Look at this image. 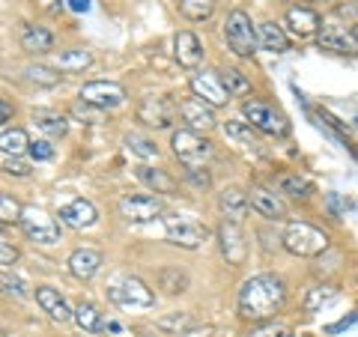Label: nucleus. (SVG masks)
Segmentation results:
<instances>
[{
    "label": "nucleus",
    "instance_id": "obj_1",
    "mask_svg": "<svg viewBox=\"0 0 358 337\" xmlns=\"http://www.w3.org/2000/svg\"><path fill=\"white\" fill-rule=\"evenodd\" d=\"M287 301V287L278 275H254L239 289V313L251 322H268Z\"/></svg>",
    "mask_w": 358,
    "mask_h": 337
},
{
    "label": "nucleus",
    "instance_id": "obj_2",
    "mask_svg": "<svg viewBox=\"0 0 358 337\" xmlns=\"http://www.w3.org/2000/svg\"><path fill=\"white\" fill-rule=\"evenodd\" d=\"M281 245L293 257H320L329 248V236L308 221H293V224H287Z\"/></svg>",
    "mask_w": 358,
    "mask_h": 337
},
{
    "label": "nucleus",
    "instance_id": "obj_3",
    "mask_svg": "<svg viewBox=\"0 0 358 337\" xmlns=\"http://www.w3.org/2000/svg\"><path fill=\"white\" fill-rule=\"evenodd\" d=\"M224 39H227L230 51L236 54V57H254L257 48H260L257 27L245 9H233L227 15V21H224Z\"/></svg>",
    "mask_w": 358,
    "mask_h": 337
},
{
    "label": "nucleus",
    "instance_id": "obj_4",
    "mask_svg": "<svg viewBox=\"0 0 358 337\" xmlns=\"http://www.w3.org/2000/svg\"><path fill=\"white\" fill-rule=\"evenodd\" d=\"M164 236L171 245H179L185 251H197L206 242L209 230L194 218H182V215H167L164 218Z\"/></svg>",
    "mask_w": 358,
    "mask_h": 337
},
{
    "label": "nucleus",
    "instance_id": "obj_5",
    "mask_svg": "<svg viewBox=\"0 0 358 337\" xmlns=\"http://www.w3.org/2000/svg\"><path fill=\"white\" fill-rule=\"evenodd\" d=\"M242 114H245V120H248L257 131L268 134V138H284V134H289L287 117L278 108L266 105V102H245L242 105Z\"/></svg>",
    "mask_w": 358,
    "mask_h": 337
},
{
    "label": "nucleus",
    "instance_id": "obj_6",
    "mask_svg": "<svg viewBox=\"0 0 358 337\" xmlns=\"http://www.w3.org/2000/svg\"><path fill=\"white\" fill-rule=\"evenodd\" d=\"M171 147L182 164H206V159L212 155V143L200 131H192V129H176L171 134Z\"/></svg>",
    "mask_w": 358,
    "mask_h": 337
},
{
    "label": "nucleus",
    "instance_id": "obj_7",
    "mask_svg": "<svg viewBox=\"0 0 358 337\" xmlns=\"http://www.w3.org/2000/svg\"><path fill=\"white\" fill-rule=\"evenodd\" d=\"M108 299L120 308H152L155 305V293L143 284L141 278H122L114 287H108Z\"/></svg>",
    "mask_w": 358,
    "mask_h": 337
},
{
    "label": "nucleus",
    "instance_id": "obj_8",
    "mask_svg": "<svg viewBox=\"0 0 358 337\" xmlns=\"http://www.w3.org/2000/svg\"><path fill=\"white\" fill-rule=\"evenodd\" d=\"M18 224H21V230H24L27 239H33L36 245H57L60 242V224L42 209H33V206L24 209Z\"/></svg>",
    "mask_w": 358,
    "mask_h": 337
},
{
    "label": "nucleus",
    "instance_id": "obj_9",
    "mask_svg": "<svg viewBox=\"0 0 358 337\" xmlns=\"http://www.w3.org/2000/svg\"><path fill=\"white\" fill-rule=\"evenodd\" d=\"M78 99L99 108V110H114L120 105H126V89H122L120 84H114V81H90V84L81 87Z\"/></svg>",
    "mask_w": 358,
    "mask_h": 337
},
{
    "label": "nucleus",
    "instance_id": "obj_10",
    "mask_svg": "<svg viewBox=\"0 0 358 337\" xmlns=\"http://www.w3.org/2000/svg\"><path fill=\"white\" fill-rule=\"evenodd\" d=\"M120 215L131 224H147L164 215V203L152 194H126L120 200Z\"/></svg>",
    "mask_w": 358,
    "mask_h": 337
},
{
    "label": "nucleus",
    "instance_id": "obj_11",
    "mask_svg": "<svg viewBox=\"0 0 358 337\" xmlns=\"http://www.w3.org/2000/svg\"><path fill=\"white\" fill-rule=\"evenodd\" d=\"M218 248L224 254V260L230 266H242L245 257H248V245H245V236H242V224L236 221H221L218 227Z\"/></svg>",
    "mask_w": 358,
    "mask_h": 337
},
{
    "label": "nucleus",
    "instance_id": "obj_12",
    "mask_svg": "<svg viewBox=\"0 0 358 337\" xmlns=\"http://www.w3.org/2000/svg\"><path fill=\"white\" fill-rule=\"evenodd\" d=\"M192 93H194V99L206 102L209 108H224L230 102V93H227V87L221 84L218 72H197V75H192Z\"/></svg>",
    "mask_w": 358,
    "mask_h": 337
},
{
    "label": "nucleus",
    "instance_id": "obj_13",
    "mask_svg": "<svg viewBox=\"0 0 358 337\" xmlns=\"http://www.w3.org/2000/svg\"><path fill=\"white\" fill-rule=\"evenodd\" d=\"M176 114H179V108L171 102V99H164V96L143 99L141 108H138V120L147 122V126H152V129H171Z\"/></svg>",
    "mask_w": 358,
    "mask_h": 337
},
{
    "label": "nucleus",
    "instance_id": "obj_14",
    "mask_svg": "<svg viewBox=\"0 0 358 337\" xmlns=\"http://www.w3.org/2000/svg\"><path fill=\"white\" fill-rule=\"evenodd\" d=\"M317 45L320 51H331V54H358V42L352 36V30L338 24H322L317 33Z\"/></svg>",
    "mask_w": 358,
    "mask_h": 337
},
{
    "label": "nucleus",
    "instance_id": "obj_15",
    "mask_svg": "<svg viewBox=\"0 0 358 337\" xmlns=\"http://www.w3.org/2000/svg\"><path fill=\"white\" fill-rule=\"evenodd\" d=\"M57 218L66 224V227H72V230H90V227H96V224H99V209L90 203V200L78 197V200H72V203H66L60 209Z\"/></svg>",
    "mask_w": 358,
    "mask_h": 337
},
{
    "label": "nucleus",
    "instance_id": "obj_16",
    "mask_svg": "<svg viewBox=\"0 0 358 337\" xmlns=\"http://www.w3.org/2000/svg\"><path fill=\"white\" fill-rule=\"evenodd\" d=\"M66 266H69L72 278L93 280L99 275V268H102V251H96V248H75L69 254V260H66Z\"/></svg>",
    "mask_w": 358,
    "mask_h": 337
},
{
    "label": "nucleus",
    "instance_id": "obj_17",
    "mask_svg": "<svg viewBox=\"0 0 358 337\" xmlns=\"http://www.w3.org/2000/svg\"><path fill=\"white\" fill-rule=\"evenodd\" d=\"M173 57L182 69H197L200 60H203V45L194 36L192 30H182L173 36Z\"/></svg>",
    "mask_w": 358,
    "mask_h": 337
},
{
    "label": "nucleus",
    "instance_id": "obj_18",
    "mask_svg": "<svg viewBox=\"0 0 358 337\" xmlns=\"http://www.w3.org/2000/svg\"><path fill=\"white\" fill-rule=\"evenodd\" d=\"M284 21H287V27H289V33H293L296 39H310V36H317L320 33V15L313 13V9H308V6H289L287 9V15H284Z\"/></svg>",
    "mask_w": 358,
    "mask_h": 337
},
{
    "label": "nucleus",
    "instance_id": "obj_19",
    "mask_svg": "<svg viewBox=\"0 0 358 337\" xmlns=\"http://www.w3.org/2000/svg\"><path fill=\"white\" fill-rule=\"evenodd\" d=\"M251 209L254 212H260L263 218L268 221H284L287 218V203L281 200V194H275V191H268V188H251Z\"/></svg>",
    "mask_w": 358,
    "mask_h": 337
},
{
    "label": "nucleus",
    "instance_id": "obj_20",
    "mask_svg": "<svg viewBox=\"0 0 358 337\" xmlns=\"http://www.w3.org/2000/svg\"><path fill=\"white\" fill-rule=\"evenodd\" d=\"M215 108H209L206 102H200V99H188V102L179 105V117H182L185 129L192 131H209L215 126V114H212Z\"/></svg>",
    "mask_w": 358,
    "mask_h": 337
},
{
    "label": "nucleus",
    "instance_id": "obj_21",
    "mask_svg": "<svg viewBox=\"0 0 358 337\" xmlns=\"http://www.w3.org/2000/svg\"><path fill=\"white\" fill-rule=\"evenodd\" d=\"M36 305L48 313L54 322H69L75 313L69 308V301L60 296V289H54V287H36Z\"/></svg>",
    "mask_w": 358,
    "mask_h": 337
},
{
    "label": "nucleus",
    "instance_id": "obj_22",
    "mask_svg": "<svg viewBox=\"0 0 358 337\" xmlns=\"http://www.w3.org/2000/svg\"><path fill=\"white\" fill-rule=\"evenodd\" d=\"M218 206H221V212H224V218H227V221L242 224V221H245V215H248L251 200H248V194H245L242 188L230 185V188H224L221 194H218Z\"/></svg>",
    "mask_w": 358,
    "mask_h": 337
},
{
    "label": "nucleus",
    "instance_id": "obj_23",
    "mask_svg": "<svg viewBox=\"0 0 358 337\" xmlns=\"http://www.w3.org/2000/svg\"><path fill=\"white\" fill-rule=\"evenodd\" d=\"M224 134H227V141H233L236 147L248 150V152H254V155L263 152V143H260V138H257V129L251 126V122L227 120V122H224Z\"/></svg>",
    "mask_w": 358,
    "mask_h": 337
},
{
    "label": "nucleus",
    "instance_id": "obj_24",
    "mask_svg": "<svg viewBox=\"0 0 358 337\" xmlns=\"http://www.w3.org/2000/svg\"><path fill=\"white\" fill-rule=\"evenodd\" d=\"M134 176H138L147 188H152L155 194H173V191L179 188V185H176V179L167 173V171H162V167L141 164V167H134Z\"/></svg>",
    "mask_w": 358,
    "mask_h": 337
},
{
    "label": "nucleus",
    "instance_id": "obj_25",
    "mask_svg": "<svg viewBox=\"0 0 358 337\" xmlns=\"http://www.w3.org/2000/svg\"><path fill=\"white\" fill-rule=\"evenodd\" d=\"M257 39H260V48L263 51H272V54H284L289 51V36L281 24H275V21H263L260 27H257Z\"/></svg>",
    "mask_w": 358,
    "mask_h": 337
},
{
    "label": "nucleus",
    "instance_id": "obj_26",
    "mask_svg": "<svg viewBox=\"0 0 358 337\" xmlns=\"http://www.w3.org/2000/svg\"><path fill=\"white\" fill-rule=\"evenodd\" d=\"M33 122H36V129L42 134H48V138H63L66 131H69V120H66L63 114H57V110H33Z\"/></svg>",
    "mask_w": 358,
    "mask_h": 337
},
{
    "label": "nucleus",
    "instance_id": "obj_27",
    "mask_svg": "<svg viewBox=\"0 0 358 337\" xmlns=\"http://www.w3.org/2000/svg\"><path fill=\"white\" fill-rule=\"evenodd\" d=\"M51 45H54L51 30L36 27V24H24V27H21V48H24V51L45 54V51H51Z\"/></svg>",
    "mask_w": 358,
    "mask_h": 337
},
{
    "label": "nucleus",
    "instance_id": "obj_28",
    "mask_svg": "<svg viewBox=\"0 0 358 337\" xmlns=\"http://www.w3.org/2000/svg\"><path fill=\"white\" fill-rule=\"evenodd\" d=\"M155 325H159V331H164V334L185 337L192 329H197V320L188 310H173V313H164V317L155 322Z\"/></svg>",
    "mask_w": 358,
    "mask_h": 337
},
{
    "label": "nucleus",
    "instance_id": "obj_29",
    "mask_svg": "<svg viewBox=\"0 0 358 337\" xmlns=\"http://www.w3.org/2000/svg\"><path fill=\"white\" fill-rule=\"evenodd\" d=\"M72 320H75V325L81 331H102V325H105V317L99 313V308L96 305H90V301H81V305L75 308V313H72Z\"/></svg>",
    "mask_w": 358,
    "mask_h": 337
},
{
    "label": "nucleus",
    "instance_id": "obj_30",
    "mask_svg": "<svg viewBox=\"0 0 358 337\" xmlns=\"http://www.w3.org/2000/svg\"><path fill=\"white\" fill-rule=\"evenodd\" d=\"M278 191H281L284 197H293V200H308L313 194V185L299 173H284L278 179Z\"/></svg>",
    "mask_w": 358,
    "mask_h": 337
},
{
    "label": "nucleus",
    "instance_id": "obj_31",
    "mask_svg": "<svg viewBox=\"0 0 358 337\" xmlns=\"http://www.w3.org/2000/svg\"><path fill=\"white\" fill-rule=\"evenodd\" d=\"M30 150V138L24 129H6L0 131V152H6L9 159H18L21 152Z\"/></svg>",
    "mask_w": 358,
    "mask_h": 337
},
{
    "label": "nucleus",
    "instance_id": "obj_32",
    "mask_svg": "<svg viewBox=\"0 0 358 337\" xmlns=\"http://www.w3.org/2000/svg\"><path fill=\"white\" fill-rule=\"evenodd\" d=\"M90 63H93V54L84 51V48H72V51H63L57 57V69L84 72V69H90Z\"/></svg>",
    "mask_w": 358,
    "mask_h": 337
},
{
    "label": "nucleus",
    "instance_id": "obj_33",
    "mask_svg": "<svg viewBox=\"0 0 358 337\" xmlns=\"http://www.w3.org/2000/svg\"><path fill=\"white\" fill-rule=\"evenodd\" d=\"M179 13H182L188 21H206L215 13V0H176Z\"/></svg>",
    "mask_w": 358,
    "mask_h": 337
},
{
    "label": "nucleus",
    "instance_id": "obj_34",
    "mask_svg": "<svg viewBox=\"0 0 358 337\" xmlns=\"http://www.w3.org/2000/svg\"><path fill=\"white\" fill-rule=\"evenodd\" d=\"M159 287L164 289V293H171V296L185 293V289H188V275L179 272L176 266H167V268H162V272H159Z\"/></svg>",
    "mask_w": 358,
    "mask_h": 337
},
{
    "label": "nucleus",
    "instance_id": "obj_35",
    "mask_svg": "<svg viewBox=\"0 0 358 337\" xmlns=\"http://www.w3.org/2000/svg\"><path fill=\"white\" fill-rule=\"evenodd\" d=\"M126 150L131 155H138V159H159V147H155V141L143 138V134H138V131L126 134Z\"/></svg>",
    "mask_w": 358,
    "mask_h": 337
},
{
    "label": "nucleus",
    "instance_id": "obj_36",
    "mask_svg": "<svg viewBox=\"0 0 358 337\" xmlns=\"http://www.w3.org/2000/svg\"><path fill=\"white\" fill-rule=\"evenodd\" d=\"M24 75H27V81H30V84H36V87H57V84H60L57 69H54V66H45V63L27 66Z\"/></svg>",
    "mask_w": 358,
    "mask_h": 337
},
{
    "label": "nucleus",
    "instance_id": "obj_37",
    "mask_svg": "<svg viewBox=\"0 0 358 337\" xmlns=\"http://www.w3.org/2000/svg\"><path fill=\"white\" fill-rule=\"evenodd\" d=\"M221 84L227 87V93L230 96H245V93H251V81L245 78V72L239 69H221Z\"/></svg>",
    "mask_w": 358,
    "mask_h": 337
},
{
    "label": "nucleus",
    "instance_id": "obj_38",
    "mask_svg": "<svg viewBox=\"0 0 358 337\" xmlns=\"http://www.w3.org/2000/svg\"><path fill=\"white\" fill-rule=\"evenodd\" d=\"M182 176H185V182L197 191L212 188V173L206 164H182Z\"/></svg>",
    "mask_w": 358,
    "mask_h": 337
},
{
    "label": "nucleus",
    "instance_id": "obj_39",
    "mask_svg": "<svg viewBox=\"0 0 358 337\" xmlns=\"http://www.w3.org/2000/svg\"><path fill=\"white\" fill-rule=\"evenodd\" d=\"M334 287H313L310 293H308V299H305V310L308 313H317V310H322L329 305V301H334Z\"/></svg>",
    "mask_w": 358,
    "mask_h": 337
},
{
    "label": "nucleus",
    "instance_id": "obj_40",
    "mask_svg": "<svg viewBox=\"0 0 358 337\" xmlns=\"http://www.w3.org/2000/svg\"><path fill=\"white\" fill-rule=\"evenodd\" d=\"M0 293L6 296H15V299H27L30 296V287L21 280L18 275H9V272H0Z\"/></svg>",
    "mask_w": 358,
    "mask_h": 337
},
{
    "label": "nucleus",
    "instance_id": "obj_41",
    "mask_svg": "<svg viewBox=\"0 0 358 337\" xmlns=\"http://www.w3.org/2000/svg\"><path fill=\"white\" fill-rule=\"evenodd\" d=\"M21 212H24V206L18 203L15 197H9V194H0V224H18L21 221Z\"/></svg>",
    "mask_w": 358,
    "mask_h": 337
},
{
    "label": "nucleus",
    "instance_id": "obj_42",
    "mask_svg": "<svg viewBox=\"0 0 358 337\" xmlns=\"http://www.w3.org/2000/svg\"><path fill=\"white\" fill-rule=\"evenodd\" d=\"M289 334L293 331H289V325H284V322H266L257 331H251V337H289Z\"/></svg>",
    "mask_w": 358,
    "mask_h": 337
},
{
    "label": "nucleus",
    "instance_id": "obj_43",
    "mask_svg": "<svg viewBox=\"0 0 358 337\" xmlns=\"http://www.w3.org/2000/svg\"><path fill=\"white\" fill-rule=\"evenodd\" d=\"M30 159L33 162H51L54 159V147L48 141H30Z\"/></svg>",
    "mask_w": 358,
    "mask_h": 337
},
{
    "label": "nucleus",
    "instance_id": "obj_44",
    "mask_svg": "<svg viewBox=\"0 0 358 337\" xmlns=\"http://www.w3.org/2000/svg\"><path fill=\"white\" fill-rule=\"evenodd\" d=\"M15 260H18V248L13 242L0 239V266H13Z\"/></svg>",
    "mask_w": 358,
    "mask_h": 337
},
{
    "label": "nucleus",
    "instance_id": "obj_45",
    "mask_svg": "<svg viewBox=\"0 0 358 337\" xmlns=\"http://www.w3.org/2000/svg\"><path fill=\"white\" fill-rule=\"evenodd\" d=\"M72 114H75L78 120H84V122H96L99 108H93V105H87V102H81V99H78V105L72 108Z\"/></svg>",
    "mask_w": 358,
    "mask_h": 337
},
{
    "label": "nucleus",
    "instance_id": "obj_46",
    "mask_svg": "<svg viewBox=\"0 0 358 337\" xmlns=\"http://www.w3.org/2000/svg\"><path fill=\"white\" fill-rule=\"evenodd\" d=\"M102 331L105 334H110V337H131V331L122 325L120 320H105V325H102Z\"/></svg>",
    "mask_w": 358,
    "mask_h": 337
},
{
    "label": "nucleus",
    "instance_id": "obj_47",
    "mask_svg": "<svg viewBox=\"0 0 358 337\" xmlns=\"http://www.w3.org/2000/svg\"><path fill=\"white\" fill-rule=\"evenodd\" d=\"M3 171H6L9 176H30V164H24V162H18V159H6V164H3Z\"/></svg>",
    "mask_w": 358,
    "mask_h": 337
},
{
    "label": "nucleus",
    "instance_id": "obj_48",
    "mask_svg": "<svg viewBox=\"0 0 358 337\" xmlns=\"http://www.w3.org/2000/svg\"><path fill=\"white\" fill-rule=\"evenodd\" d=\"M358 322V313H350V317H343L341 322H334V325H329V334H341V331H346V329H350V325H355Z\"/></svg>",
    "mask_w": 358,
    "mask_h": 337
},
{
    "label": "nucleus",
    "instance_id": "obj_49",
    "mask_svg": "<svg viewBox=\"0 0 358 337\" xmlns=\"http://www.w3.org/2000/svg\"><path fill=\"white\" fill-rule=\"evenodd\" d=\"M66 3H69L72 13H90V6H93L90 0H66Z\"/></svg>",
    "mask_w": 358,
    "mask_h": 337
},
{
    "label": "nucleus",
    "instance_id": "obj_50",
    "mask_svg": "<svg viewBox=\"0 0 358 337\" xmlns=\"http://www.w3.org/2000/svg\"><path fill=\"white\" fill-rule=\"evenodd\" d=\"M9 120H13V105L0 99V126H3V122H9Z\"/></svg>",
    "mask_w": 358,
    "mask_h": 337
},
{
    "label": "nucleus",
    "instance_id": "obj_51",
    "mask_svg": "<svg viewBox=\"0 0 358 337\" xmlns=\"http://www.w3.org/2000/svg\"><path fill=\"white\" fill-rule=\"evenodd\" d=\"M352 36H355V42H358V24H355V27H352Z\"/></svg>",
    "mask_w": 358,
    "mask_h": 337
},
{
    "label": "nucleus",
    "instance_id": "obj_52",
    "mask_svg": "<svg viewBox=\"0 0 358 337\" xmlns=\"http://www.w3.org/2000/svg\"><path fill=\"white\" fill-rule=\"evenodd\" d=\"M310 3H331V0H310Z\"/></svg>",
    "mask_w": 358,
    "mask_h": 337
},
{
    "label": "nucleus",
    "instance_id": "obj_53",
    "mask_svg": "<svg viewBox=\"0 0 358 337\" xmlns=\"http://www.w3.org/2000/svg\"><path fill=\"white\" fill-rule=\"evenodd\" d=\"M0 337H6V334H3V331H0Z\"/></svg>",
    "mask_w": 358,
    "mask_h": 337
}]
</instances>
